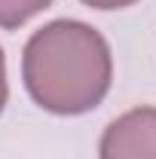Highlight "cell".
<instances>
[{
	"label": "cell",
	"mask_w": 156,
	"mask_h": 159,
	"mask_svg": "<svg viewBox=\"0 0 156 159\" xmlns=\"http://www.w3.org/2000/svg\"><path fill=\"white\" fill-rule=\"evenodd\" d=\"M52 0H0V28L3 31H16L28 19H34L37 12L49 9Z\"/></svg>",
	"instance_id": "obj_3"
},
{
	"label": "cell",
	"mask_w": 156,
	"mask_h": 159,
	"mask_svg": "<svg viewBox=\"0 0 156 159\" xmlns=\"http://www.w3.org/2000/svg\"><path fill=\"white\" fill-rule=\"evenodd\" d=\"M98 159H156V107H132L98 141Z\"/></svg>",
	"instance_id": "obj_2"
},
{
	"label": "cell",
	"mask_w": 156,
	"mask_h": 159,
	"mask_svg": "<svg viewBox=\"0 0 156 159\" xmlns=\"http://www.w3.org/2000/svg\"><path fill=\"white\" fill-rule=\"evenodd\" d=\"M9 101V83H6V55H3V46H0V113Z\"/></svg>",
	"instance_id": "obj_5"
},
{
	"label": "cell",
	"mask_w": 156,
	"mask_h": 159,
	"mask_svg": "<svg viewBox=\"0 0 156 159\" xmlns=\"http://www.w3.org/2000/svg\"><path fill=\"white\" fill-rule=\"evenodd\" d=\"M21 80L37 107L55 116H80L107 98L113 55L98 28L80 19H55L28 37Z\"/></svg>",
	"instance_id": "obj_1"
},
{
	"label": "cell",
	"mask_w": 156,
	"mask_h": 159,
	"mask_svg": "<svg viewBox=\"0 0 156 159\" xmlns=\"http://www.w3.org/2000/svg\"><path fill=\"white\" fill-rule=\"evenodd\" d=\"M80 3H86V6H92V9H101V12H107V9H126V6H132L138 0H80Z\"/></svg>",
	"instance_id": "obj_4"
}]
</instances>
